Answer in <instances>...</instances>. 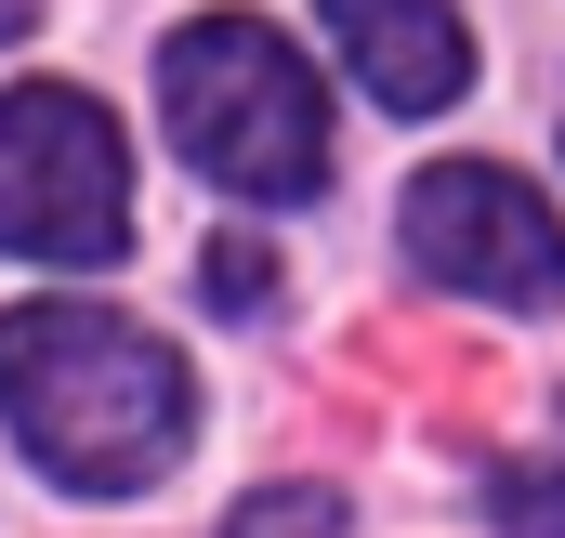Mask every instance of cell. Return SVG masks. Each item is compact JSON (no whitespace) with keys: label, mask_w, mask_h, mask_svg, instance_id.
Segmentation results:
<instances>
[{"label":"cell","mask_w":565,"mask_h":538,"mask_svg":"<svg viewBox=\"0 0 565 538\" xmlns=\"http://www.w3.org/2000/svg\"><path fill=\"white\" fill-rule=\"evenodd\" d=\"M26 13H40V0H0V40H26Z\"/></svg>","instance_id":"cell-9"},{"label":"cell","mask_w":565,"mask_h":538,"mask_svg":"<svg viewBox=\"0 0 565 538\" xmlns=\"http://www.w3.org/2000/svg\"><path fill=\"white\" fill-rule=\"evenodd\" d=\"M211 302H224V315H264V302H277V250H264V237H211Z\"/></svg>","instance_id":"cell-8"},{"label":"cell","mask_w":565,"mask_h":538,"mask_svg":"<svg viewBox=\"0 0 565 538\" xmlns=\"http://www.w3.org/2000/svg\"><path fill=\"white\" fill-rule=\"evenodd\" d=\"M408 263H422L434 289L553 315L565 302V224H553V197L513 184L500 158H434L422 184H408Z\"/></svg>","instance_id":"cell-4"},{"label":"cell","mask_w":565,"mask_h":538,"mask_svg":"<svg viewBox=\"0 0 565 538\" xmlns=\"http://www.w3.org/2000/svg\"><path fill=\"white\" fill-rule=\"evenodd\" d=\"M158 106L171 144L224 197H316L329 184V93L264 13H198L158 40Z\"/></svg>","instance_id":"cell-2"},{"label":"cell","mask_w":565,"mask_h":538,"mask_svg":"<svg viewBox=\"0 0 565 538\" xmlns=\"http://www.w3.org/2000/svg\"><path fill=\"white\" fill-rule=\"evenodd\" d=\"M0 420L26 433V460L79 499H132L184 460L198 433V381L184 355L106 315V302H13L0 315Z\"/></svg>","instance_id":"cell-1"},{"label":"cell","mask_w":565,"mask_h":538,"mask_svg":"<svg viewBox=\"0 0 565 538\" xmlns=\"http://www.w3.org/2000/svg\"><path fill=\"white\" fill-rule=\"evenodd\" d=\"M0 250H26V263H119L132 250L119 119L66 79L0 93Z\"/></svg>","instance_id":"cell-3"},{"label":"cell","mask_w":565,"mask_h":538,"mask_svg":"<svg viewBox=\"0 0 565 538\" xmlns=\"http://www.w3.org/2000/svg\"><path fill=\"white\" fill-rule=\"evenodd\" d=\"M342 526V486H250L224 538H329Z\"/></svg>","instance_id":"cell-7"},{"label":"cell","mask_w":565,"mask_h":538,"mask_svg":"<svg viewBox=\"0 0 565 538\" xmlns=\"http://www.w3.org/2000/svg\"><path fill=\"white\" fill-rule=\"evenodd\" d=\"M487 513L513 538H565V460H500L487 473Z\"/></svg>","instance_id":"cell-6"},{"label":"cell","mask_w":565,"mask_h":538,"mask_svg":"<svg viewBox=\"0 0 565 538\" xmlns=\"http://www.w3.org/2000/svg\"><path fill=\"white\" fill-rule=\"evenodd\" d=\"M316 13H329L342 66L369 79V106L434 119V106H460V93H473V40H460V13H447V0H316Z\"/></svg>","instance_id":"cell-5"}]
</instances>
